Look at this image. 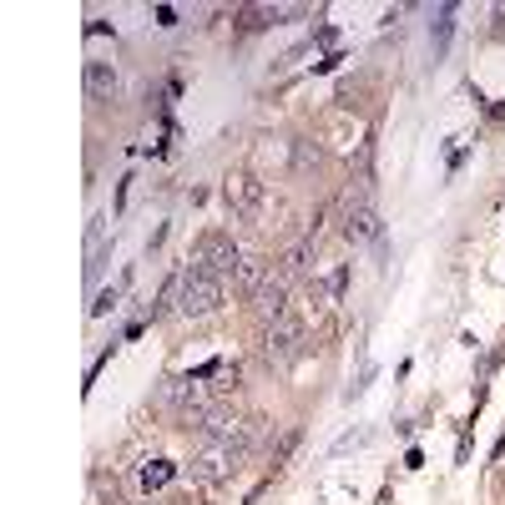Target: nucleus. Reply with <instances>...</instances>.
I'll use <instances>...</instances> for the list:
<instances>
[{
	"label": "nucleus",
	"mask_w": 505,
	"mask_h": 505,
	"mask_svg": "<svg viewBox=\"0 0 505 505\" xmlns=\"http://www.w3.org/2000/svg\"><path fill=\"white\" fill-rule=\"evenodd\" d=\"M308 349V334H304V314H288L273 318V324H263V359H268L273 369H288L294 359H304Z\"/></svg>",
	"instance_id": "f257e3e1"
},
{
	"label": "nucleus",
	"mask_w": 505,
	"mask_h": 505,
	"mask_svg": "<svg viewBox=\"0 0 505 505\" xmlns=\"http://www.w3.org/2000/svg\"><path fill=\"white\" fill-rule=\"evenodd\" d=\"M223 304V278H212L202 268H182V294H177V314L182 318H208L212 308Z\"/></svg>",
	"instance_id": "f03ea898"
},
{
	"label": "nucleus",
	"mask_w": 505,
	"mask_h": 505,
	"mask_svg": "<svg viewBox=\"0 0 505 505\" xmlns=\"http://www.w3.org/2000/svg\"><path fill=\"white\" fill-rule=\"evenodd\" d=\"M192 268L212 273V278H238L243 253H238V243L228 233H202L198 248H192Z\"/></svg>",
	"instance_id": "7ed1b4c3"
},
{
	"label": "nucleus",
	"mask_w": 505,
	"mask_h": 505,
	"mask_svg": "<svg viewBox=\"0 0 505 505\" xmlns=\"http://www.w3.org/2000/svg\"><path fill=\"white\" fill-rule=\"evenodd\" d=\"M238 460H243V455H238L233 445H202L198 455L188 460V475H192L198 485H223L228 475L238 471Z\"/></svg>",
	"instance_id": "20e7f679"
},
{
	"label": "nucleus",
	"mask_w": 505,
	"mask_h": 505,
	"mask_svg": "<svg viewBox=\"0 0 505 505\" xmlns=\"http://www.w3.org/2000/svg\"><path fill=\"white\" fill-rule=\"evenodd\" d=\"M223 198H228V208H233V218H258L268 192H263V182L253 172H233L223 182Z\"/></svg>",
	"instance_id": "39448f33"
},
{
	"label": "nucleus",
	"mask_w": 505,
	"mask_h": 505,
	"mask_svg": "<svg viewBox=\"0 0 505 505\" xmlns=\"http://www.w3.org/2000/svg\"><path fill=\"white\" fill-rule=\"evenodd\" d=\"M288 288H294V283H288L278 268H273V278L263 283L258 294H253V308H258V318H263V324H273V318H283V314H288Z\"/></svg>",
	"instance_id": "423d86ee"
},
{
	"label": "nucleus",
	"mask_w": 505,
	"mask_h": 505,
	"mask_svg": "<svg viewBox=\"0 0 505 505\" xmlns=\"http://www.w3.org/2000/svg\"><path fill=\"white\" fill-rule=\"evenodd\" d=\"M344 238H349L354 248L384 243V223H379V212H374V208H354V212H344Z\"/></svg>",
	"instance_id": "0eeeda50"
},
{
	"label": "nucleus",
	"mask_w": 505,
	"mask_h": 505,
	"mask_svg": "<svg viewBox=\"0 0 505 505\" xmlns=\"http://www.w3.org/2000/svg\"><path fill=\"white\" fill-rule=\"evenodd\" d=\"M314 248H318V238H298V243H288V248H283V258H278V273H283V278H288V283H298V278H304V273H308V263H314Z\"/></svg>",
	"instance_id": "6e6552de"
},
{
	"label": "nucleus",
	"mask_w": 505,
	"mask_h": 505,
	"mask_svg": "<svg viewBox=\"0 0 505 505\" xmlns=\"http://www.w3.org/2000/svg\"><path fill=\"white\" fill-rule=\"evenodd\" d=\"M268 278H273V263H263V258H243V268H238L233 288H238V294H248V298H253V294H258V288H263Z\"/></svg>",
	"instance_id": "1a4fd4ad"
},
{
	"label": "nucleus",
	"mask_w": 505,
	"mask_h": 505,
	"mask_svg": "<svg viewBox=\"0 0 505 505\" xmlns=\"http://www.w3.org/2000/svg\"><path fill=\"white\" fill-rule=\"evenodd\" d=\"M117 66L106 61H86V96H117Z\"/></svg>",
	"instance_id": "9d476101"
},
{
	"label": "nucleus",
	"mask_w": 505,
	"mask_h": 505,
	"mask_svg": "<svg viewBox=\"0 0 505 505\" xmlns=\"http://www.w3.org/2000/svg\"><path fill=\"white\" fill-rule=\"evenodd\" d=\"M172 475H177V465H172V460H147V465L137 471V485H141L147 495H152V490H162V485L172 481Z\"/></svg>",
	"instance_id": "9b49d317"
},
{
	"label": "nucleus",
	"mask_w": 505,
	"mask_h": 505,
	"mask_svg": "<svg viewBox=\"0 0 505 505\" xmlns=\"http://www.w3.org/2000/svg\"><path fill=\"white\" fill-rule=\"evenodd\" d=\"M450 31H455V5H440V11H435V25H430V41H435V56L450 46Z\"/></svg>",
	"instance_id": "f8f14e48"
},
{
	"label": "nucleus",
	"mask_w": 505,
	"mask_h": 505,
	"mask_svg": "<svg viewBox=\"0 0 505 505\" xmlns=\"http://www.w3.org/2000/svg\"><path fill=\"white\" fill-rule=\"evenodd\" d=\"M238 25H243V31H263V25H273V5H243V11H238Z\"/></svg>",
	"instance_id": "ddd939ff"
},
{
	"label": "nucleus",
	"mask_w": 505,
	"mask_h": 505,
	"mask_svg": "<svg viewBox=\"0 0 505 505\" xmlns=\"http://www.w3.org/2000/svg\"><path fill=\"white\" fill-rule=\"evenodd\" d=\"M318 157H324V152H318L314 141H304V137L294 141V172H308V167H318Z\"/></svg>",
	"instance_id": "4468645a"
},
{
	"label": "nucleus",
	"mask_w": 505,
	"mask_h": 505,
	"mask_svg": "<svg viewBox=\"0 0 505 505\" xmlns=\"http://www.w3.org/2000/svg\"><path fill=\"white\" fill-rule=\"evenodd\" d=\"M294 445H298V430H288V435H283V445L273 450V465H283V460L294 455Z\"/></svg>",
	"instance_id": "2eb2a0df"
},
{
	"label": "nucleus",
	"mask_w": 505,
	"mask_h": 505,
	"mask_svg": "<svg viewBox=\"0 0 505 505\" xmlns=\"http://www.w3.org/2000/svg\"><path fill=\"white\" fill-rule=\"evenodd\" d=\"M117 294H121V288H106V294H102V298H96V304H92V318H102L106 308H117Z\"/></svg>",
	"instance_id": "dca6fc26"
},
{
	"label": "nucleus",
	"mask_w": 505,
	"mask_h": 505,
	"mask_svg": "<svg viewBox=\"0 0 505 505\" xmlns=\"http://www.w3.org/2000/svg\"><path fill=\"white\" fill-rule=\"evenodd\" d=\"M157 25H177V11H172V5H157Z\"/></svg>",
	"instance_id": "f3484780"
}]
</instances>
